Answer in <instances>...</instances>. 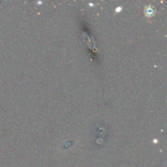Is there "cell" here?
<instances>
[{"instance_id":"obj_1","label":"cell","mask_w":167,"mask_h":167,"mask_svg":"<svg viewBox=\"0 0 167 167\" xmlns=\"http://www.w3.org/2000/svg\"><path fill=\"white\" fill-rule=\"evenodd\" d=\"M145 13L147 16L148 17H150V16H153L154 14V10L153 8H151V7H148V8H146L145 10Z\"/></svg>"}]
</instances>
